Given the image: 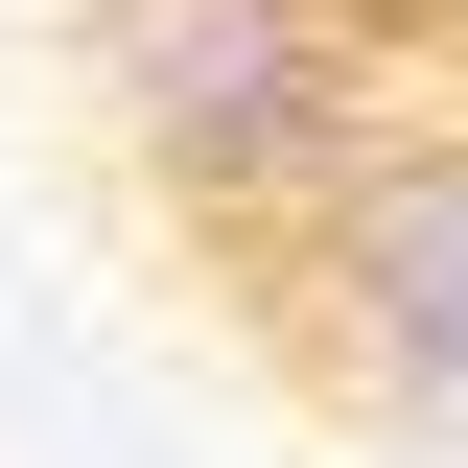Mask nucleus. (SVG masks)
<instances>
[{
	"label": "nucleus",
	"instance_id": "1",
	"mask_svg": "<svg viewBox=\"0 0 468 468\" xmlns=\"http://www.w3.org/2000/svg\"><path fill=\"white\" fill-rule=\"evenodd\" d=\"M70 187L234 399L351 468L468 445V0H24Z\"/></svg>",
	"mask_w": 468,
	"mask_h": 468
}]
</instances>
